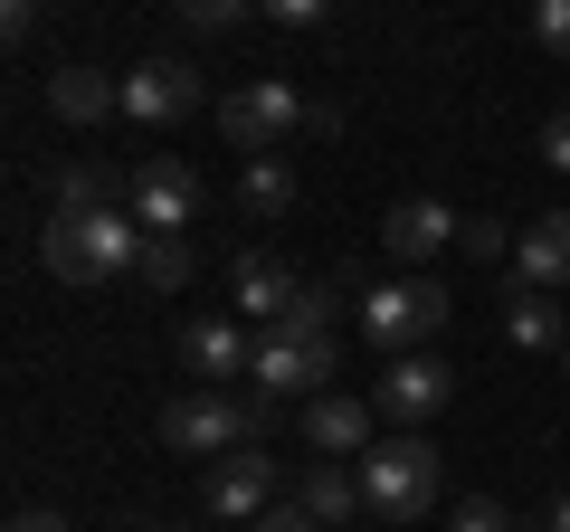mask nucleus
Masks as SVG:
<instances>
[{
  "instance_id": "25",
  "label": "nucleus",
  "mask_w": 570,
  "mask_h": 532,
  "mask_svg": "<svg viewBox=\"0 0 570 532\" xmlns=\"http://www.w3.org/2000/svg\"><path fill=\"white\" fill-rule=\"evenodd\" d=\"M532 39H542L551 58H570V0H532Z\"/></svg>"
},
{
  "instance_id": "27",
  "label": "nucleus",
  "mask_w": 570,
  "mask_h": 532,
  "mask_svg": "<svg viewBox=\"0 0 570 532\" xmlns=\"http://www.w3.org/2000/svg\"><path fill=\"white\" fill-rule=\"evenodd\" d=\"M542 162H551V171H570V105L542 124Z\"/></svg>"
},
{
  "instance_id": "9",
  "label": "nucleus",
  "mask_w": 570,
  "mask_h": 532,
  "mask_svg": "<svg viewBox=\"0 0 570 532\" xmlns=\"http://www.w3.org/2000/svg\"><path fill=\"white\" fill-rule=\"evenodd\" d=\"M448 400H456V371L438 362V352H400V362L371 381V410L400 418V428H428V418L448 410Z\"/></svg>"
},
{
  "instance_id": "30",
  "label": "nucleus",
  "mask_w": 570,
  "mask_h": 532,
  "mask_svg": "<svg viewBox=\"0 0 570 532\" xmlns=\"http://www.w3.org/2000/svg\"><path fill=\"white\" fill-rule=\"evenodd\" d=\"M247 532H324V523H314L305 504H276V513H266V523H247Z\"/></svg>"
},
{
  "instance_id": "16",
  "label": "nucleus",
  "mask_w": 570,
  "mask_h": 532,
  "mask_svg": "<svg viewBox=\"0 0 570 532\" xmlns=\"http://www.w3.org/2000/svg\"><path fill=\"white\" fill-rule=\"evenodd\" d=\"M48 115L58 124H115L124 77H105V67H48Z\"/></svg>"
},
{
  "instance_id": "20",
  "label": "nucleus",
  "mask_w": 570,
  "mask_h": 532,
  "mask_svg": "<svg viewBox=\"0 0 570 532\" xmlns=\"http://www.w3.org/2000/svg\"><path fill=\"white\" fill-rule=\"evenodd\" d=\"M343 314H352L343 295L305 276V286H295V305H285V333H305V343H343Z\"/></svg>"
},
{
  "instance_id": "7",
  "label": "nucleus",
  "mask_w": 570,
  "mask_h": 532,
  "mask_svg": "<svg viewBox=\"0 0 570 532\" xmlns=\"http://www.w3.org/2000/svg\"><path fill=\"white\" fill-rule=\"evenodd\" d=\"M200 200H209V181L181 162V152H153V162H134V190H124V209H134L142 238H190Z\"/></svg>"
},
{
  "instance_id": "11",
  "label": "nucleus",
  "mask_w": 570,
  "mask_h": 532,
  "mask_svg": "<svg viewBox=\"0 0 570 532\" xmlns=\"http://www.w3.org/2000/svg\"><path fill=\"white\" fill-rule=\"evenodd\" d=\"M247 362H257V333H247L238 314H190V324H181V371H190V390L247 381Z\"/></svg>"
},
{
  "instance_id": "28",
  "label": "nucleus",
  "mask_w": 570,
  "mask_h": 532,
  "mask_svg": "<svg viewBox=\"0 0 570 532\" xmlns=\"http://www.w3.org/2000/svg\"><path fill=\"white\" fill-rule=\"evenodd\" d=\"M266 20L276 29H324V10H314V0H266Z\"/></svg>"
},
{
  "instance_id": "14",
  "label": "nucleus",
  "mask_w": 570,
  "mask_h": 532,
  "mask_svg": "<svg viewBox=\"0 0 570 532\" xmlns=\"http://www.w3.org/2000/svg\"><path fill=\"white\" fill-rule=\"evenodd\" d=\"M456 238H466V219H456L448 200H390V219H381V247L400 266H428L438 247H456Z\"/></svg>"
},
{
  "instance_id": "34",
  "label": "nucleus",
  "mask_w": 570,
  "mask_h": 532,
  "mask_svg": "<svg viewBox=\"0 0 570 532\" xmlns=\"http://www.w3.org/2000/svg\"><path fill=\"white\" fill-rule=\"evenodd\" d=\"M561 371H570V352H561Z\"/></svg>"
},
{
  "instance_id": "18",
  "label": "nucleus",
  "mask_w": 570,
  "mask_h": 532,
  "mask_svg": "<svg viewBox=\"0 0 570 532\" xmlns=\"http://www.w3.org/2000/svg\"><path fill=\"white\" fill-rule=\"evenodd\" d=\"M504 343L513 352H570V305L561 295H504Z\"/></svg>"
},
{
  "instance_id": "5",
  "label": "nucleus",
  "mask_w": 570,
  "mask_h": 532,
  "mask_svg": "<svg viewBox=\"0 0 570 532\" xmlns=\"http://www.w3.org/2000/svg\"><path fill=\"white\" fill-rule=\"evenodd\" d=\"M209 124H219V144L228 152H247V162H276V144L305 124V96L285 77H247V86H228L219 105H209Z\"/></svg>"
},
{
  "instance_id": "12",
  "label": "nucleus",
  "mask_w": 570,
  "mask_h": 532,
  "mask_svg": "<svg viewBox=\"0 0 570 532\" xmlns=\"http://www.w3.org/2000/svg\"><path fill=\"white\" fill-rule=\"evenodd\" d=\"M305 447L314 456H371L381 447V410H371V390H324V400H305Z\"/></svg>"
},
{
  "instance_id": "24",
  "label": "nucleus",
  "mask_w": 570,
  "mask_h": 532,
  "mask_svg": "<svg viewBox=\"0 0 570 532\" xmlns=\"http://www.w3.org/2000/svg\"><path fill=\"white\" fill-rule=\"evenodd\" d=\"M448 532H513V513L494 504V494H466V504L448 513Z\"/></svg>"
},
{
  "instance_id": "4",
  "label": "nucleus",
  "mask_w": 570,
  "mask_h": 532,
  "mask_svg": "<svg viewBox=\"0 0 570 532\" xmlns=\"http://www.w3.org/2000/svg\"><path fill=\"white\" fill-rule=\"evenodd\" d=\"M352 324H362L371 352H428L438 333H448V286L438 276H390V286H371L362 305H352Z\"/></svg>"
},
{
  "instance_id": "1",
  "label": "nucleus",
  "mask_w": 570,
  "mask_h": 532,
  "mask_svg": "<svg viewBox=\"0 0 570 532\" xmlns=\"http://www.w3.org/2000/svg\"><path fill=\"white\" fill-rule=\"evenodd\" d=\"M39 266L58 276V286H115V276H142V228H134V209L48 219V228H39Z\"/></svg>"
},
{
  "instance_id": "31",
  "label": "nucleus",
  "mask_w": 570,
  "mask_h": 532,
  "mask_svg": "<svg viewBox=\"0 0 570 532\" xmlns=\"http://www.w3.org/2000/svg\"><path fill=\"white\" fill-rule=\"evenodd\" d=\"M10 532H67V513H10Z\"/></svg>"
},
{
  "instance_id": "32",
  "label": "nucleus",
  "mask_w": 570,
  "mask_h": 532,
  "mask_svg": "<svg viewBox=\"0 0 570 532\" xmlns=\"http://www.w3.org/2000/svg\"><path fill=\"white\" fill-rule=\"evenodd\" d=\"M542 532H570V494H551V513H542Z\"/></svg>"
},
{
  "instance_id": "23",
  "label": "nucleus",
  "mask_w": 570,
  "mask_h": 532,
  "mask_svg": "<svg viewBox=\"0 0 570 532\" xmlns=\"http://www.w3.org/2000/svg\"><path fill=\"white\" fill-rule=\"evenodd\" d=\"M456 247L485 257V266H513V228H504V219H466V238H456Z\"/></svg>"
},
{
  "instance_id": "29",
  "label": "nucleus",
  "mask_w": 570,
  "mask_h": 532,
  "mask_svg": "<svg viewBox=\"0 0 570 532\" xmlns=\"http://www.w3.org/2000/svg\"><path fill=\"white\" fill-rule=\"evenodd\" d=\"M0 29H10V48H29V39H39V0H10V10H0Z\"/></svg>"
},
{
  "instance_id": "15",
  "label": "nucleus",
  "mask_w": 570,
  "mask_h": 532,
  "mask_svg": "<svg viewBox=\"0 0 570 532\" xmlns=\"http://www.w3.org/2000/svg\"><path fill=\"white\" fill-rule=\"evenodd\" d=\"M295 286H305V276H285V257H266V247H247V257L228 266V305H238V324H285Z\"/></svg>"
},
{
  "instance_id": "6",
  "label": "nucleus",
  "mask_w": 570,
  "mask_h": 532,
  "mask_svg": "<svg viewBox=\"0 0 570 532\" xmlns=\"http://www.w3.org/2000/svg\"><path fill=\"white\" fill-rule=\"evenodd\" d=\"M343 371V343H305V333L266 324L257 333V362H247V400H324V381Z\"/></svg>"
},
{
  "instance_id": "21",
  "label": "nucleus",
  "mask_w": 570,
  "mask_h": 532,
  "mask_svg": "<svg viewBox=\"0 0 570 532\" xmlns=\"http://www.w3.org/2000/svg\"><path fill=\"white\" fill-rule=\"evenodd\" d=\"M238 209L247 219H285L295 209V171L285 162H238Z\"/></svg>"
},
{
  "instance_id": "2",
  "label": "nucleus",
  "mask_w": 570,
  "mask_h": 532,
  "mask_svg": "<svg viewBox=\"0 0 570 532\" xmlns=\"http://www.w3.org/2000/svg\"><path fill=\"white\" fill-rule=\"evenodd\" d=\"M266 428H276V410L247 400V390H181V400L163 410V447H171V456H200V466L257 447Z\"/></svg>"
},
{
  "instance_id": "10",
  "label": "nucleus",
  "mask_w": 570,
  "mask_h": 532,
  "mask_svg": "<svg viewBox=\"0 0 570 532\" xmlns=\"http://www.w3.org/2000/svg\"><path fill=\"white\" fill-rule=\"evenodd\" d=\"M209 105V77L190 58H134V77H124V115L134 124H181Z\"/></svg>"
},
{
  "instance_id": "33",
  "label": "nucleus",
  "mask_w": 570,
  "mask_h": 532,
  "mask_svg": "<svg viewBox=\"0 0 570 532\" xmlns=\"http://www.w3.org/2000/svg\"><path fill=\"white\" fill-rule=\"evenodd\" d=\"M134 532H181V523H134Z\"/></svg>"
},
{
  "instance_id": "26",
  "label": "nucleus",
  "mask_w": 570,
  "mask_h": 532,
  "mask_svg": "<svg viewBox=\"0 0 570 532\" xmlns=\"http://www.w3.org/2000/svg\"><path fill=\"white\" fill-rule=\"evenodd\" d=\"M238 20H247L238 0H190V10H181V29H200V39H209V29H238Z\"/></svg>"
},
{
  "instance_id": "17",
  "label": "nucleus",
  "mask_w": 570,
  "mask_h": 532,
  "mask_svg": "<svg viewBox=\"0 0 570 532\" xmlns=\"http://www.w3.org/2000/svg\"><path fill=\"white\" fill-rule=\"evenodd\" d=\"M124 190H134V171H124V162H67L58 190H48V219H96V209H124Z\"/></svg>"
},
{
  "instance_id": "8",
  "label": "nucleus",
  "mask_w": 570,
  "mask_h": 532,
  "mask_svg": "<svg viewBox=\"0 0 570 532\" xmlns=\"http://www.w3.org/2000/svg\"><path fill=\"white\" fill-rule=\"evenodd\" d=\"M276 494H285V466H276L266 447H238V456H219V466H200L209 523H266V513H276Z\"/></svg>"
},
{
  "instance_id": "19",
  "label": "nucleus",
  "mask_w": 570,
  "mask_h": 532,
  "mask_svg": "<svg viewBox=\"0 0 570 532\" xmlns=\"http://www.w3.org/2000/svg\"><path fill=\"white\" fill-rule=\"evenodd\" d=\"M295 504H305L314 513V523H352V513H362V475H352V466H333V456H314V466L305 475H295Z\"/></svg>"
},
{
  "instance_id": "13",
  "label": "nucleus",
  "mask_w": 570,
  "mask_h": 532,
  "mask_svg": "<svg viewBox=\"0 0 570 532\" xmlns=\"http://www.w3.org/2000/svg\"><path fill=\"white\" fill-rule=\"evenodd\" d=\"M513 286L523 295H561L570 286V209H542L532 228H513Z\"/></svg>"
},
{
  "instance_id": "22",
  "label": "nucleus",
  "mask_w": 570,
  "mask_h": 532,
  "mask_svg": "<svg viewBox=\"0 0 570 532\" xmlns=\"http://www.w3.org/2000/svg\"><path fill=\"white\" fill-rule=\"evenodd\" d=\"M190 266H200V247H190V238H142V286H153V295L190 286Z\"/></svg>"
},
{
  "instance_id": "3",
  "label": "nucleus",
  "mask_w": 570,
  "mask_h": 532,
  "mask_svg": "<svg viewBox=\"0 0 570 532\" xmlns=\"http://www.w3.org/2000/svg\"><path fill=\"white\" fill-rule=\"evenodd\" d=\"M438 466H448V456L428 447L419 428L381 437V447L362 456V513H381V523H428V513H438Z\"/></svg>"
}]
</instances>
